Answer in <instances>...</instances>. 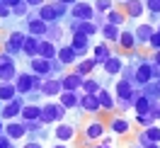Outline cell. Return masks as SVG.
I'll return each mask as SVG.
<instances>
[{"mask_svg": "<svg viewBox=\"0 0 160 148\" xmlns=\"http://www.w3.org/2000/svg\"><path fill=\"white\" fill-rule=\"evenodd\" d=\"M95 68H97V61L92 59V56H85V59H80L78 63L73 66V70H78L80 75H85V78H88V75H92V73H95Z\"/></svg>", "mask_w": 160, "mask_h": 148, "instance_id": "f1b7e54d", "label": "cell"}, {"mask_svg": "<svg viewBox=\"0 0 160 148\" xmlns=\"http://www.w3.org/2000/svg\"><path fill=\"white\" fill-rule=\"evenodd\" d=\"M141 92H143V95H146L150 102H158V100H160V92H158L155 80H153V83H148V85H143V88H141Z\"/></svg>", "mask_w": 160, "mask_h": 148, "instance_id": "74e56055", "label": "cell"}, {"mask_svg": "<svg viewBox=\"0 0 160 148\" xmlns=\"http://www.w3.org/2000/svg\"><path fill=\"white\" fill-rule=\"evenodd\" d=\"M22 148H44V146H41V141H27Z\"/></svg>", "mask_w": 160, "mask_h": 148, "instance_id": "816d5d0a", "label": "cell"}, {"mask_svg": "<svg viewBox=\"0 0 160 148\" xmlns=\"http://www.w3.org/2000/svg\"><path fill=\"white\" fill-rule=\"evenodd\" d=\"M117 46H119L121 51H138V41H136V34H133V29H129V27H124L119 34V41H117Z\"/></svg>", "mask_w": 160, "mask_h": 148, "instance_id": "9a60e30c", "label": "cell"}, {"mask_svg": "<svg viewBox=\"0 0 160 148\" xmlns=\"http://www.w3.org/2000/svg\"><path fill=\"white\" fill-rule=\"evenodd\" d=\"M20 95L17 88H15V83H0V102H10Z\"/></svg>", "mask_w": 160, "mask_h": 148, "instance_id": "e575fe53", "label": "cell"}, {"mask_svg": "<svg viewBox=\"0 0 160 148\" xmlns=\"http://www.w3.org/2000/svg\"><path fill=\"white\" fill-rule=\"evenodd\" d=\"M136 124L141 129H148V126L155 124V119H153V114H136Z\"/></svg>", "mask_w": 160, "mask_h": 148, "instance_id": "7bdbcfd3", "label": "cell"}, {"mask_svg": "<svg viewBox=\"0 0 160 148\" xmlns=\"http://www.w3.org/2000/svg\"><path fill=\"white\" fill-rule=\"evenodd\" d=\"M24 39H27V32H24V29H12L10 34L5 37V41H2V51H5V54H10V56L22 54Z\"/></svg>", "mask_w": 160, "mask_h": 148, "instance_id": "3957f363", "label": "cell"}, {"mask_svg": "<svg viewBox=\"0 0 160 148\" xmlns=\"http://www.w3.org/2000/svg\"><path fill=\"white\" fill-rule=\"evenodd\" d=\"M20 75V68H17V61L15 56L8 59L5 63H0V83H15V78Z\"/></svg>", "mask_w": 160, "mask_h": 148, "instance_id": "e0dca14e", "label": "cell"}, {"mask_svg": "<svg viewBox=\"0 0 160 148\" xmlns=\"http://www.w3.org/2000/svg\"><path fill=\"white\" fill-rule=\"evenodd\" d=\"M49 3L53 5V10H56V15L61 17V22H63V20H66V17L70 15V5H66V3H61V0H49Z\"/></svg>", "mask_w": 160, "mask_h": 148, "instance_id": "60d3db41", "label": "cell"}, {"mask_svg": "<svg viewBox=\"0 0 160 148\" xmlns=\"http://www.w3.org/2000/svg\"><path fill=\"white\" fill-rule=\"evenodd\" d=\"M92 5H95L97 15H107L109 10L117 8V0H92Z\"/></svg>", "mask_w": 160, "mask_h": 148, "instance_id": "8d00e7d4", "label": "cell"}, {"mask_svg": "<svg viewBox=\"0 0 160 148\" xmlns=\"http://www.w3.org/2000/svg\"><path fill=\"white\" fill-rule=\"evenodd\" d=\"M2 3H5V5H8V8H10V10H12V8H15V5H20L22 0H2Z\"/></svg>", "mask_w": 160, "mask_h": 148, "instance_id": "f5cc1de1", "label": "cell"}, {"mask_svg": "<svg viewBox=\"0 0 160 148\" xmlns=\"http://www.w3.org/2000/svg\"><path fill=\"white\" fill-rule=\"evenodd\" d=\"M66 114H68V109L61 105L58 100L53 102V100H49V102H44L41 105V121L46 124V126H56V124H61V121H66Z\"/></svg>", "mask_w": 160, "mask_h": 148, "instance_id": "6da1fadb", "label": "cell"}, {"mask_svg": "<svg viewBox=\"0 0 160 148\" xmlns=\"http://www.w3.org/2000/svg\"><path fill=\"white\" fill-rule=\"evenodd\" d=\"M150 107H153V102H150L143 92H138V97L133 102V112H136V114H150Z\"/></svg>", "mask_w": 160, "mask_h": 148, "instance_id": "836d02e7", "label": "cell"}, {"mask_svg": "<svg viewBox=\"0 0 160 148\" xmlns=\"http://www.w3.org/2000/svg\"><path fill=\"white\" fill-rule=\"evenodd\" d=\"M61 3H66V5H70V8H73V5L78 3V0H61Z\"/></svg>", "mask_w": 160, "mask_h": 148, "instance_id": "6f0895ef", "label": "cell"}, {"mask_svg": "<svg viewBox=\"0 0 160 148\" xmlns=\"http://www.w3.org/2000/svg\"><path fill=\"white\" fill-rule=\"evenodd\" d=\"M61 83H63L66 92H80L82 83H85V75H80L78 70H68L66 75H61Z\"/></svg>", "mask_w": 160, "mask_h": 148, "instance_id": "8fae6325", "label": "cell"}, {"mask_svg": "<svg viewBox=\"0 0 160 148\" xmlns=\"http://www.w3.org/2000/svg\"><path fill=\"white\" fill-rule=\"evenodd\" d=\"M24 3H27L29 8H34V10H37V8H41V5H46L49 0H24Z\"/></svg>", "mask_w": 160, "mask_h": 148, "instance_id": "7dc6e473", "label": "cell"}, {"mask_svg": "<svg viewBox=\"0 0 160 148\" xmlns=\"http://www.w3.org/2000/svg\"><path fill=\"white\" fill-rule=\"evenodd\" d=\"M150 114H153V119H155V121H160V100H158V102H153V107H150Z\"/></svg>", "mask_w": 160, "mask_h": 148, "instance_id": "bcb514c9", "label": "cell"}, {"mask_svg": "<svg viewBox=\"0 0 160 148\" xmlns=\"http://www.w3.org/2000/svg\"><path fill=\"white\" fill-rule=\"evenodd\" d=\"M112 54H114V51H112V46L107 44V41H100V44L92 46V59L97 61V66H104V61L109 59Z\"/></svg>", "mask_w": 160, "mask_h": 148, "instance_id": "d4e9b609", "label": "cell"}, {"mask_svg": "<svg viewBox=\"0 0 160 148\" xmlns=\"http://www.w3.org/2000/svg\"><path fill=\"white\" fill-rule=\"evenodd\" d=\"M51 148H70V146H68V143H58V141H56V143H53Z\"/></svg>", "mask_w": 160, "mask_h": 148, "instance_id": "11a10c76", "label": "cell"}, {"mask_svg": "<svg viewBox=\"0 0 160 148\" xmlns=\"http://www.w3.org/2000/svg\"><path fill=\"white\" fill-rule=\"evenodd\" d=\"M104 20L109 22V24H114V27L124 29V27H126V22H129V17H126V12L121 10V8H114V10H109L107 15H104Z\"/></svg>", "mask_w": 160, "mask_h": 148, "instance_id": "4316f807", "label": "cell"}, {"mask_svg": "<svg viewBox=\"0 0 160 148\" xmlns=\"http://www.w3.org/2000/svg\"><path fill=\"white\" fill-rule=\"evenodd\" d=\"M24 105H27V102H24V95H17V97L10 100V102H2V105H0V119H2V121L20 119L22 107H24Z\"/></svg>", "mask_w": 160, "mask_h": 148, "instance_id": "277c9868", "label": "cell"}, {"mask_svg": "<svg viewBox=\"0 0 160 148\" xmlns=\"http://www.w3.org/2000/svg\"><path fill=\"white\" fill-rule=\"evenodd\" d=\"M104 136H107V124H104L100 117H92L82 124V143H85V146H88V143H97V141H102Z\"/></svg>", "mask_w": 160, "mask_h": 148, "instance_id": "7a4b0ae2", "label": "cell"}, {"mask_svg": "<svg viewBox=\"0 0 160 148\" xmlns=\"http://www.w3.org/2000/svg\"><path fill=\"white\" fill-rule=\"evenodd\" d=\"M22 29L27 32V34H32V37H39V39H46V34H49V24H46L44 20H39V17H37V12H32L29 17L24 20Z\"/></svg>", "mask_w": 160, "mask_h": 148, "instance_id": "8992f818", "label": "cell"}, {"mask_svg": "<svg viewBox=\"0 0 160 148\" xmlns=\"http://www.w3.org/2000/svg\"><path fill=\"white\" fill-rule=\"evenodd\" d=\"M155 85H158V92H160V80H155Z\"/></svg>", "mask_w": 160, "mask_h": 148, "instance_id": "91938a15", "label": "cell"}, {"mask_svg": "<svg viewBox=\"0 0 160 148\" xmlns=\"http://www.w3.org/2000/svg\"><path fill=\"white\" fill-rule=\"evenodd\" d=\"M58 46L61 44H53L51 39H41V49H39V56L46 61H53L58 59Z\"/></svg>", "mask_w": 160, "mask_h": 148, "instance_id": "83f0119b", "label": "cell"}, {"mask_svg": "<svg viewBox=\"0 0 160 148\" xmlns=\"http://www.w3.org/2000/svg\"><path fill=\"white\" fill-rule=\"evenodd\" d=\"M150 61H153V63H158V66H160V51H153V56H150Z\"/></svg>", "mask_w": 160, "mask_h": 148, "instance_id": "db71d44e", "label": "cell"}, {"mask_svg": "<svg viewBox=\"0 0 160 148\" xmlns=\"http://www.w3.org/2000/svg\"><path fill=\"white\" fill-rule=\"evenodd\" d=\"M150 68H153V80H160V66L150 61Z\"/></svg>", "mask_w": 160, "mask_h": 148, "instance_id": "f907efd6", "label": "cell"}, {"mask_svg": "<svg viewBox=\"0 0 160 148\" xmlns=\"http://www.w3.org/2000/svg\"><path fill=\"white\" fill-rule=\"evenodd\" d=\"M61 92H63V83L61 78H46L44 80V85H41L39 95L46 100H53V97H61Z\"/></svg>", "mask_w": 160, "mask_h": 148, "instance_id": "4fadbf2b", "label": "cell"}, {"mask_svg": "<svg viewBox=\"0 0 160 148\" xmlns=\"http://www.w3.org/2000/svg\"><path fill=\"white\" fill-rule=\"evenodd\" d=\"M73 20H80V22H90L97 17V10H95V5H92L90 0H78L73 8H70V15Z\"/></svg>", "mask_w": 160, "mask_h": 148, "instance_id": "5b68a950", "label": "cell"}, {"mask_svg": "<svg viewBox=\"0 0 160 148\" xmlns=\"http://www.w3.org/2000/svg\"><path fill=\"white\" fill-rule=\"evenodd\" d=\"M119 3H121V5H124V3H129V0H119Z\"/></svg>", "mask_w": 160, "mask_h": 148, "instance_id": "94428289", "label": "cell"}, {"mask_svg": "<svg viewBox=\"0 0 160 148\" xmlns=\"http://www.w3.org/2000/svg\"><path fill=\"white\" fill-rule=\"evenodd\" d=\"M39 49H41V39H39V37L27 34L24 46H22V56H24L27 61H29V59H37V56H39Z\"/></svg>", "mask_w": 160, "mask_h": 148, "instance_id": "603a6c76", "label": "cell"}, {"mask_svg": "<svg viewBox=\"0 0 160 148\" xmlns=\"http://www.w3.org/2000/svg\"><path fill=\"white\" fill-rule=\"evenodd\" d=\"M97 148H114V141H112L109 136H104V138L100 141V146H97Z\"/></svg>", "mask_w": 160, "mask_h": 148, "instance_id": "c3c4849f", "label": "cell"}, {"mask_svg": "<svg viewBox=\"0 0 160 148\" xmlns=\"http://www.w3.org/2000/svg\"><path fill=\"white\" fill-rule=\"evenodd\" d=\"M37 17H39V20H44L46 24H53V22H61V17L56 15V10H53V5H51V3H46V5H41V8H37Z\"/></svg>", "mask_w": 160, "mask_h": 148, "instance_id": "f546056e", "label": "cell"}, {"mask_svg": "<svg viewBox=\"0 0 160 148\" xmlns=\"http://www.w3.org/2000/svg\"><path fill=\"white\" fill-rule=\"evenodd\" d=\"M27 124L22 119H12V121H5V136H10L12 141H22L27 138Z\"/></svg>", "mask_w": 160, "mask_h": 148, "instance_id": "7c38bea8", "label": "cell"}, {"mask_svg": "<svg viewBox=\"0 0 160 148\" xmlns=\"http://www.w3.org/2000/svg\"><path fill=\"white\" fill-rule=\"evenodd\" d=\"M70 46H73V49L78 51L80 54V59H85V56H88V54H90V46H92V39L90 37H85V34H70V41H68Z\"/></svg>", "mask_w": 160, "mask_h": 148, "instance_id": "ac0fdd59", "label": "cell"}, {"mask_svg": "<svg viewBox=\"0 0 160 148\" xmlns=\"http://www.w3.org/2000/svg\"><path fill=\"white\" fill-rule=\"evenodd\" d=\"M27 70H32L34 75H41V78H51V61L41 59V56L29 59L27 61Z\"/></svg>", "mask_w": 160, "mask_h": 148, "instance_id": "2e32d148", "label": "cell"}, {"mask_svg": "<svg viewBox=\"0 0 160 148\" xmlns=\"http://www.w3.org/2000/svg\"><path fill=\"white\" fill-rule=\"evenodd\" d=\"M20 119H22V121H39V119H41V105H37V102H27V105L22 107Z\"/></svg>", "mask_w": 160, "mask_h": 148, "instance_id": "484cf974", "label": "cell"}, {"mask_svg": "<svg viewBox=\"0 0 160 148\" xmlns=\"http://www.w3.org/2000/svg\"><path fill=\"white\" fill-rule=\"evenodd\" d=\"M10 15H12V10L5 5V3H2V0H0V20H8Z\"/></svg>", "mask_w": 160, "mask_h": 148, "instance_id": "f6af8a7d", "label": "cell"}, {"mask_svg": "<svg viewBox=\"0 0 160 148\" xmlns=\"http://www.w3.org/2000/svg\"><path fill=\"white\" fill-rule=\"evenodd\" d=\"M146 148H160V143H148Z\"/></svg>", "mask_w": 160, "mask_h": 148, "instance_id": "680465c9", "label": "cell"}, {"mask_svg": "<svg viewBox=\"0 0 160 148\" xmlns=\"http://www.w3.org/2000/svg\"><path fill=\"white\" fill-rule=\"evenodd\" d=\"M133 148H143V146H138V143H136V146H133Z\"/></svg>", "mask_w": 160, "mask_h": 148, "instance_id": "6125c7cd", "label": "cell"}, {"mask_svg": "<svg viewBox=\"0 0 160 148\" xmlns=\"http://www.w3.org/2000/svg\"><path fill=\"white\" fill-rule=\"evenodd\" d=\"M10 146H12V138L2 134V136H0V148H10Z\"/></svg>", "mask_w": 160, "mask_h": 148, "instance_id": "681fc988", "label": "cell"}, {"mask_svg": "<svg viewBox=\"0 0 160 148\" xmlns=\"http://www.w3.org/2000/svg\"><path fill=\"white\" fill-rule=\"evenodd\" d=\"M75 134H78L75 124H70V121H61V124L53 126V134H51V136L56 138L58 143H70V141L75 138Z\"/></svg>", "mask_w": 160, "mask_h": 148, "instance_id": "ba28073f", "label": "cell"}, {"mask_svg": "<svg viewBox=\"0 0 160 148\" xmlns=\"http://www.w3.org/2000/svg\"><path fill=\"white\" fill-rule=\"evenodd\" d=\"M148 49H150V51H160V32H155V34H153V39H150Z\"/></svg>", "mask_w": 160, "mask_h": 148, "instance_id": "ee69618b", "label": "cell"}, {"mask_svg": "<svg viewBox=\"0 0 160 148\" xmlns=\"http://www.w3.org/2000/svg\"><path fill=\"white\" fill-rule=\"evenodd\" d=\"M2 134H5V121L0 119V136H2Z\"/></svg>", "mask_w": 160, "mask_h": 148, "instance_id": "9f6ffc18", "label": "cell"}, {"mask_svg": "<svg viewBox=\"0 0 160 148\" xmlns=\"http://www.w3.org/2000/svg\"><path fill=\"white\" fill-rule=\"evenodd\" d=\"M102 68H104V73H107L109 78H114V75H121V68H124V56H119V54L114 51L109 59L104 61V66H102Z\"/></svg>", "mask_w": 160, "mask_h": 148, "instance_id": "44dd1931", "label": "cell"}, {"mask_svg": "<svg viewBox=\"0 0 160 148\" xmlns=\"http://www.w3.org/2000/svg\"><path fill=\"white\" fill-rule=\"evenodd\" d=\"M80 34H85V37H97V34H100V27H97V24H95V22H80Z\"/></svg>", "mask_w": 160, "mask_h": 148, "instance_id": "ab89813d", "label": "cell"}, {"mask_svg": "<svg viewBox=\"0 0 160 148\" xmlns=\"http://www.w3.org/2000/svg\"><path fill=\"white\" fill-rule=\"evenodd\" d=\"M58 61L63 63V66L73 68V66H75V63L80 61V54L73 49L70 44H61V46H58Z\"/></svg>", "mask_w": 160, "mask_h": 148, "instance_id": "ffe728a7", "label": "cell"}, {"mask_svg": "<svg viewBox=\"0 0 160 148\" xmlns=\"http://www.w3.org/2000/svg\"><path fill=\"white\" fill-rule=\"evenodd\" d=\"M97 100H100L102 105V112H117V95L114 92H109V88H102L100 92H97Z\"/></svg>", "mask_w": 160, "mask_h": 148, "instance_id": "cb8c5ba5", "label": "cell"}, {"mask_svg": "<svg viewBox=\"0 0 160 148\" xmlns=\"http://www.w3.org/2000/svg\"><path fill=\"white\" fill-rule=\"evenodd\" d=\"M153 83V68H150V59H143L141 63H136V78H133V85L136 88H143Z\"/></svg>", "mask_w": 160, "mask_h": 148, "instance_id": "9c48e42d", "label": "cell"}, {"mask_svg": "<svg viewBox=\"0 0 160 148\" xmlns=\"http://www.w3.org/2000/svg\"><path fill=\"white\" fill-rule=\"evenodd\" d=\"M66 34H68V32H66V24H61V22H53V24H49V34H46V39H51L53 44H61Z\"/></svg>", "mask_w": 160, "mask_h": 148, "instance_id": "1f68e13d", "label": "cell"}, {"mask_svg": "<svg viewBox=\"0 0 160 148\" xmlns=\"http://www.w3.org/2000/svg\"><path fill=\"white\" fill-rule=\"evenodd\" d=\"M80 97H82L80 92H66V90H63V92H61V97H58V102L70 112V109H78L80 107Z\"/></svg>", "mask_w": 160, "mask_h": 148, "instance_id": "4dcf8cb0", "label": "cell"}, {"mask_svg": "<svg viewBox=\"0 0 160 148\" xmlns=\"http://www.w3.org/2000/svg\"><path fill=\"white\" fill-rule=\"evenodd\" d=\"M15 88H17L20 95L27 97L32 90H34V73H32V70H20V75L15 78Z\"/></svg>", "mask_w": 160, "mask_h": 148, "instance_id": "5bb4252c", "label": "cell"}, {"mask_svg": "<svg viewBox=\"0 0 160 148\" xmlns=\"http://www.w3.org/2000/svg\"><path fill=\"white\" fill-rule=\"evenodd\" d=\"M100 90H102L100 80L92 78V75H88V78H85V83H82V90H80V92H82V95H97Z\"/></svg>", "mask_w": 160, "mask_h": 148, "instance_id": "d590c367", "label": "cell"}, {"mask_svg": "<svg viewBox=\"0 0 160 148\" xmlns=\"http://www.w3.org/2000/svg\"><path fill=\"white\" fill-rule=\"evenodd\" d=\"M80 109L85 112V114H102V105L100 100H97V95H82L80 97Z\"/></svg>", "mask_w": 160, "mask_h": 148, "instance_id": "7402d4cb", "label": "cell"}, {"mask_svg": "<svg viewBox=\"0 0 160 148\" xmlns=\"http://www.w3.org/2000/svg\"><path fill=\"white\" fill-rule=\"evenodd\" d=\"M131 129H133V121H131L126 114L117 112V114L109 117V131L114 136H126V134H131Z\"/></svg>", "mask_w": 160, "mask_h": 148, "instance_id": "52a82bcc", "label": "cell"}, {"mask_svg": "<svg viewBox=\"0 0 160 148\" xmlns=\"http://www.w3.org/2000/svg\"><path fill=\"white\" fill-rule=\"evenodd\" d=\"M121 10L126 12L129 20H141L146 15V0H129V3L121 5Z\"/></svg>", "mask_w": 160, "mask_h": 148, "instance_id": "d6986e66", "label": "cell"}, {"mask_svg": "<svg viewBox=\"0 0 160 148\" xmlns=\"http://www.w3.org/2000/svg\"><path fill=\"white\" fill-rule=\"evenodd\" d=\"M155 32H158V27H155L153 22H141V24H136V27H133V34H136L138 46H148Z\"/></svg>", "mask_w": 160, "mask_h": 148, "instance_id": "30bf717a", "label": "cell"}, {"mask_svg": "<svg viewBox=\"0 0 160 148\" xmlns=\"http://www.w3.org/2000/svg\"><path fill=\"white\" fill-rule=\"evenodd\" d=\"M119 34H121V29H119V27H114V24H109V22L100 29V37L107 41V44H117V41H119Z\"/></svg>", "mask_w": 160, "mask_h": 148, "instance_id": "d6a6232c", "label": "cell"}, {"mask_svg": "<svg viewBox=\"0 0 160 148\" xmlns=\"http://www.w3.org/2000/svg\"><path fill=\"white\" fill-rule=\"evenodd\" d=\"M141 134L148 138L150 143H160V126L158 124H153V126H148V129H141Z\"/></svg>", "mask_w": 160, "mask_h": 148, "instance_id": "f35d334b", "label": "cell"}, {"mask_svg": "<svg viewBox=\"0 0 160 148\" xmlns=\"http://www.w3.org/2000/svg\"><path fill=\"white\" fill-rule=\"evenodd\" d=\"M29 15H32V8L24 3V0H22L20 5H15V8H12V17H24V20H27Z\"/></svg>", "mask_w": 160, "mask_h": 148, "instance_id": "b9f144b4", "label": "cell"}]
</instances>
